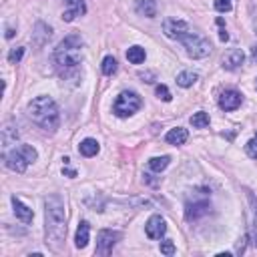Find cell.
I'll return each instance as SVG.
<instances>
[{"label": "cell", "mask_w": 257, "mask_h": 257, "mask_svg": "<svg viewBox=\"0 0 257 257\" xmlns=\"http://www.w3.org/2000/svg\"><path fill=\"white\" fill-rule=\"evenodd\" d=\"M45 219H47V243L60 251L64 237H67V215H64V201L58 193H52L45 199Z\"/></svg>", "instance_id": "6da1fadb"}, {"label": "cell", "mask_w": 257, "mask_h": 257, "mask_svg": "<svg viewBox=\"0 0 257 257\" xmlns=\"http://www.w3.org/2000/svg\"><path fill=\"white\" fill-rule=\"evenodd\" d=\"M28 117L42 131H49V133H54L60 123L58 106L52 97H36L28 104Z\"/></svg>", "instance_id": "7a4b0ae2"}, {"label": "cell", "mask_w": 257, "mask_h": 257, "mask_svg": "<svg viewBox=\"0 0 257 257\" xmlns=\"http://www.w3.org/2000/svg\"><path fill=\"white\" fill-rule=\"evenodd\" d=\"M54 62L58 69H77L82 62V38L77 34H69L64 40L58 42L54 49Z\"/></svg>", "instance_id": "3957f363"}, {"label": "cell", "mask_w": 257, "mask_h": 257, "mask_svg": "<svg viewBox=\"0 0 257 257\" xmlns=\"http://www.w3.org/2000/svg\"><path fill=\"white\" fill-rule=\"evenodd\" d=\"M38 159V153L36 149L30 147V145H20L18 149H12L10 153L4 155V163L10 171H14V173H25L26 167L30 163H34Z\"/></svg>", "instance_id": "277c9868"}, {"label": "cell", "mask_w": 257, "mask_h": 257, "mask_svg": "<svg viewBox=\"0 0 257 257\" xmlns=\"http://www.w3.org/2000/svg\"><path fill=\"white\" fill-rule=\"evenodd\" d=\"M181 42H183V47H185L187 54H189L191 58H195V60L207 58V56L211 54V42H209L201 32L189 30V32L181 38Z\"/></svg>", "instance_id": "5b68a950"}, {"label": "cell", "mask_w": 257, "mask_h": 257, "mask_svg": "<svg viewBox=\"0 0 257 257\" xmlns=\"http://www.w3.org/2000/svg\"><path fill=\"white\" fill-rule=\"evenodd\" d=\"M141 104H143V101H141V97H139L135 91H123V93L115 99L113 113H115L117 117L125 119V117L135 115V113L141 109Z\"/></svg>", "instance_id": "8992f818"}, {"label": "cell", "mask_w": 257, "mask_h": 257, "mask_svg": "<svg viewBox=\"0 0 257 257\" xmlns=\"http://www.w3.org/2000/svg\"><path fill=\"white\" fill-rule=\"evenodd\" d=\"M119 239H121V233L119 231H111V229L99 231V235H97V253L103 255V257L104 255H111Z\"/></svg>", "instance_id": "52a82bcc"}, {"label": "cell", "mask_w": 257, "mask_h": 257, "mask_svg": "<svg viewBox=\"0 0 257 257\" xmlns=\"http://www.w3.org/2000/svg\"><path fill=\"white\" fill-rule=\"evenodd\" d=\"M189 30H191V26L181 18H165L163 20V32L171 40H181Z\"/></svg>", "instance_id": "ba28073f"}, {"label": "cell", "mask_w": 257, "mask_h": 257, "mask_svg": "<svg viewBox=\"0 0 257 257\" xmlns=\"http://www.w3.org/2000/svg\"><path fill=\"white\" fill-rule=\"evenodd\" d=\"M243 103V95L239 91H235V89H227L221 93L219 97V106L223 111H235V109H239Z\"/></svg>", "instance_id": "9c48e42d"}, {"label": "cell", "mask_w": 257, "mask_h": 257, "mask_svg": "<svg viewBox=\"0 0 257 257\" xmlns=\"http://www.w3.org/2000/svg\"><path fill=\"white\" fill-rule=\"evenodd\" d=\"M145 233H147V237L149 239H161L163 235L167 233V223L161 215H153V217H149L147 225H145Z\"/></svg>", "instance_id": "30bf717a"}, {"label": "cell", "mask_w": 257, "mask_h": 257, "mask_svg": "<svg viewBox=\"0 0 257 257\" xmlns=\"http://www.w3.org/2000/svg\"><path fill=\"white\" fill-rule=\"evenodd\" d=\"M64 2H67V6H69L67 10L62 12L64 23H73L77 16H82L84 12H87V6H84L82 0H64Z\"/></svg>", "instance_id": "8fae6325"}, {"label": "cell", "mask_w": 257, "mask_h": 257, "mask_svg": "<svg viewBox=\"0 0 257 257\" xmlns=\"http://www.w3.org/2000/svg\"><path fill=\"white\" fill-rule=\"evenodd\" d=\"M243 60H245V54H243L241 49H231V51H227V52L223 54V69L235 71V69L241 67Z\"/></svg>", "instance_id": "7c38bea8"}, {"label": "cell", "mask_w": 257, "mask_h": 257, "mask_svg": "<svg viewBox=\"0 0 257 257\" xmlns=\"http://www.w3.org/2000/svg\"><path fill=\"white\" fill-rule=\"evenodd\" d=\"M12 207H14V215H16L20 221H23V223H30V221H32V217H34L32 209L26 207L18 197H12Z\"/></svg>", "instance_id": "4fadbf2b"}, {"label": "cell", "mask_w": 257, "mask_h": 257, "mask_svg": "<svg viewBox=\"0 0 257 257\" xmlns=\"http://www.w3.org/2000/svg\"><path fill=\"white\" fill-rule=\"evenodd\" d=\"M209 211V201L203 199V201H193V203H187V219H199L201 215Z\"/></svg>", "instance_id": "5bb4252c"}, {"label": "cell", "mask_w": 257, "mask_h": 257, "mask_svg": "<svg viewBox=\"0 0 257 257\" xmlns=\"http://www.w3.org/2000/svg\"><path fill=\"white\" fill-rule=\"evenodd\" d=\"M135 10L141 16L155 18L157 16V0H135Z\"/></svg>", "instance_id": "9a60e30c"}, {"label": "cell", "mask_w": 257, "mask_h": 257, "mask_svg": "<svg viewBox=\"0 0 257 257\" xmlns=\"http://www.w3.org/2000/svg\"><path fill=\"white\" fill-rule=\"evenodd\" d=\"M18 139V127L14 121H6L2 125V147H10Z\"/></svg>", "instance_id": "2e32d148"}, {"label": "cell", "mask_w": 257, "mask_h": 257, "mask_svg": "<svg viewBox=\"0 0 257 257\" xmlns=\"http://www.w3.org/2000/svg\"><path fill=\"white\" fill-rule=\"evenodd\" d=\"M187 139H189V133H187V128H183V127L171 128V131L165 135V141L169 145H185Z\"/></svg>", "instance_id": "e0dca14e"}, {"label": "cell", "mask_w": 257, "mask_h": 257, "mask_svg": "<svg viewBox=\"0 0 257 257\" xmlns=\"http://www.w3.org/2000/svg\"><path fill=\"white\" fill-rule=\"evenodd\" d=\"M89 235H91V227L87 221H80L78 223V229H77V237H75V243L78 249H84L89 243Z\"/></svg>", "instance_id": "ac0fdd59"}, {"label": "cell", "mask_w": 257, "mask_h": 257, "mask_svg": "<svg viewBox=\"0 0 257 257\" xmlns=\"http://www.w3.org/2000/svg\"><path fill=\"white\" fill-rule=\"evenodd\" d=\"M99 151H101V145H99L95 139H84V141L78 145V153H80L82 157H95Z\"/></svg>", "instance_id": "d6986e66"}, {"label": "cell", "mask_w": 257, "mask_h": 257, "mask_svg": "<svg viewBox=\"0 0 257 257\" xmlns=\"http://www.w3.org/2000/svg\"><path fill=\"white\" fill-rule=\"evenodd\" d=\"M197 78H199L197 73H193V71H183V73L177 75V84H179V87H183V89H189V87H193V84L197 82Z\"/></svg>", "instance_id": "ffe728a7"}, {"label": "cell", "mask_w": 257, "mask_h": 257, "mask_svg": "<svg viewBox=\"0 0 257 257\" xmlns=\"http://www.w3.org/2000/svg\"><path fill=\"white\" fill-rule=\"evenodd\" d=\"M145 58H147V52L141 47H131L127 51V60L131 64H141V62H145Z\"/></svg>", "instance_id": "44dd1931"}, {"label": "cell", "mask_w": 257, "mask_h": 257, "mask_svg": "<svg viewBox=\"0 0 257 257\" xmlns=\"http://www.w3.org/2000/svg\"><path fill=\"white\" fill-rule=\"evenodd\" d=\"M171 163V157L163 155V157H153L151 161H149V167H151V171H155V173H161V171H165Z\"/></svg>", "instance_id": "7402d4cb"}, {"label": "cell", "mask_w": 257, "mask_h": 257, "mask_svg": "<svg viewBox=\"0 0 257 257\" xmlns=\"http://www.w3.org/2000/svg\"><path fill=\"white\" fill-rule=\"evenodd\" d=\"M191 125L195 127V128H205V127H209V115H207L205 111L195 113V115L191 117Z\"/></svg>", "instance_id": "603a6c76"}, {"label": "cell", "mask_w": 257, "mask_h": 257, "mask_svg": "<svg viewBox=\"0 0 257 257\" xmlns=\"http://www.w3.org/2000/svg\"><path fill=\"white\" fill-rule=\"evenodd\" d=\"M101 69H103V75H106V77L115 75L117 73V60H115V56H104Z\"/></svg>", "instance_id": "cb8c5ba5"}, {"label": "cell", "mask_w": 257, "mask_h": 257, "mask_svg": "<svg viewBox=\"0 0 257 257\" xmlns=\"http://www.w3.org/2000/svg\"><path fill=\"white\" fill-rule=\"evenodd\" d=\"M25 56V47H16V49H10L8 52V62L10 64H18Z\"/></svg>", "instance_id": "d4e9b609"}, {"label": "cell", "mask_w": 257, "mask_h": 257, "mask_svg": "<svg viewBox=\"0 0 257 257\" xmlns=\"http://www.w3.org/2000/svg\"><path fill=\"white\" fill-rule=\"evenodd\" d=\"M155 95L161 99V101H165V103H169L171 99H173V97H171V91L165 87V84H157V89H155Z\"/></svg>", "instance_id": "484cf974"}, {"label": "cell", "mask_w": 257, "mask_h": 257, "mask_svg": "<svg viewBox=\"0 0 257 257\" xmlns=\"http://www.w3.org/2000/svg\"><path fill=\"white\" fill-rule=\"evenodd\" d=\"M161 253H163V255H167V257L175 255V243L171 241V239H165V241H161Z\"/></svg>", "instance_id": "4316f807"}, {"label": "cell", "mask_w": 257, "mask_h": 257, "mask_svg": "<svg viewBox=\"0 0 257 257\" xmlns=\"http://www.w3.org/2000/svg\"><path fill=\"white\" fill-rule=\"evenodd\" d=\"M245 151H247V155H249L251 159H257V135H255L251 141H247Z\"/></svg>", "instance_id": "83f0119b"}, {"label": "cell", "mask_w": 257, "mask_h": 257, "mask_svg": "<svg viewBox=\"0 0 257 257\" xmlns=\"http://www.w3.org/2000/svg\"><path fill=\"white\" fill-rule=\"evenodd\" d=\"M215 10L217 12H229L231 10V0H215Z\"/></svg>", "instance_id": "f1b7e54d"}, {"label": "cell", "mask_w": 257, "mask_h": 257, "mask_svg": "<svg viewBox=\"0 0 257 257\" xmlns=\"http://www.w3.org/2000/svg\"><path fill=\"white\" fill-rule=\"evenodd\" d=\"M139 77H141V78H147L145 82H153V80H155V75H153V73H139Z\"/></svg>", "instance_id": "f546056e"}, {"label": "cell", "mask_w": 257, "mask_h": 257, "mask_svg": "<svg viewBox=\"0 0 257 257\" xmlns=\"http://www.w3.org/2000/svg\"><path fill=\"white\" fill-rule=\"evenodd\" d=\"M253 241L257 245V209H255V221H253Z\"/></svg>", "instance_id": "4dcf8cb0"}, {"label": "cell", "mask_w": 257, "mask_h": 257, "mask_svg": "<svg viewBox=\"0 0 257 257\" xmlns=\"http://www.w3.org/2000/svg\"><path fill=\"white\" fill-rule=\"evenodd\" d=\"M219 38H221L223 42H225V40H229V34H227V30H225L223 26H221V30H219Z\"/></svg>", "instance_id": "1f68e13d"}, {"label": "cell", "mask_w": 257, "mask_h": 257, "mask_svg": "<svg viewBox=\"0 0 257 257\" xmlns=\"http://www.w3.org/2000/svg\"><path fill=\"white\" fill-rule=\"evenodd\" d=\"M251 60H253V62L257 64V45H255V47L251 49Z\"/></svg>", "instance_id": "d6a6232c"}, {"label": "cell", "mask_w": 257, "mask_h": 257, "mask_svg": "<svg viewBox=\"0 0 257 257\" xmlns=\"http://www.w3.org/2000/svg\"><path fill=\"white\" fill-rule=\"evenodd\" d=\"M14 36V30L12 28H6V38H12Z\"/></svg>", "instance_id": "836d02e7"}, {"label": "cell", "mask_w": 257, "mask_h": 257, "mask_svg": "<svg viewBox=\"0 0 257 257\" xmlns=\"http://www.w3.org/2000/svg\"><path fill=\"white\" fill-rule=\"evenodd\" d=\"M255 34H257V23H255Z\"/></svg>", "instance_id": "e575fe53"}]
</instances>
